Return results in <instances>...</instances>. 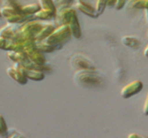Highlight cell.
I'll list each match as a JSON object with an SVG mask.
<instances>
[{"label":"cell","instance_id":"5bb4252c","mask_svg":"<svg viewBox=\"0 0 148 138\" xmlns=\"http://www.w3.org/2000/svg\"><path fill=\"white\" fill-rule=\"evenodd\" d=\"M41 9V7L39 4L37 3H32V4H28V5H24L21 7L20 13L22 14V15L25 16H34V14L36 12H38Z\"/></svg>","mask_w":148,"mask_h":138},{"label":"cell","instance_id":"52a82bcc","mask_svg":"<svg viewBox=\"0 0 148 138\" xmlns=\"http://www.w3.org/2000/svg\"><path fill=\"white\" fill-rule=\"evenodd\" d=\"M14 66L20 69V70L24 74L25 76L28 78V79H32V80H34V81H41L45 78V73L42 72V71L24 67V66H22L21 64H17V63H15Z\"/></svg>","mask_w":148,"mask_h":138},{"label":"cell","instance_id":"e0dca14e","mask_svg":"<svg viewBox=\"0 0 148 138\" xmlns=\"http://www.w3.org/2000/svg\"><path fill=\"white\" fill-rule=\"evenodd\" d=\"M34 44H35V47L42 53H50L55 52V51L57 50L54 47V46L46 43L45 41H37V40H35L34 41Z\"/></svg>","mask_w":148,"mask_h":138},{"label":"cell","instance_id":"4fadbf2b","mask_svg":"<svg viewBox=\"0 0 148 138\" xmlns=\"http://www.w3.org/2000/svg\"><path fill=\"white\" fill-rule=\"evenodd\" d=\"M55 29H56V27L53 24H50V23H47V24H43L41 30H39V32L35 36V40L44 41L45 39L47 38L51 33H52Z\"/></svg>","mask_w":148,"mask_h":138},{"label":"cell","instance_id":"3957f363","mask_svg":"<svg viewBox=\"0 0 148 138\" xmlns=\"http://www.w3.org/2000/svg\"><path fill=\"white\" fill-rule=\"evenodd\" d=\"M23 53L27 55V57L29 58L32 62L39 64H46V59L44 55V53L40 52V51L35 47L34 41L25 45L24 48H23Z\"/></svg>","mask_w":148,"mask_h":138},{"label":"cell","instance_id":"f1b7e54d","mask_svg":"<svg viewBox=\"0 0 148 138\" xmlns=\"http://www.w3.org/2000/svg\"><path fill=\"white\" fill-rule=\"evenodd\" d=\"M143 54H145V56L146 58H148V45L145 47V51H143Z\"/></svg>","mask_w":148,"mask_h":138},{"label":"cell","instance_id":"4316f807","mask_svg":"<svg viewBox=\"0 0 148 138\" xmlns=\"http://www.w3.org/2000/svg\"><path fill=\"white\" fill-rule=\"evenodd\" d=\"M143 113L148 116V93L146 95V98L145 100V104H143Z\"/></svg>","mask_w":148,"mask_h":138},{"label":"cell","instance_id":"9c48e42d","mask_svg":"<svg viewBox=\"0 0 148 138\" xmlns=\"http://www.w3.org/2000/svg\"><path fill=\"white\" fill-rule=\"evenodd\" d=\"M76 8L80 10L82 13L85 14V15L89 16L91 18H97L98 15L95 11V8L92 6L90 3H88L84 0H77Z\"/></svg>","mask_w":148,"mask_h":138},{"label":"cell","instance_id":"7a4b0ae2","mask_svg":"<svg viewBox=\"0 0 148 138\" xmlns=\"http://www.w3.org/2000/svg\"><path fill=\"white\" fill-rule=\"evenodd\" d=\"M75 81L84 87H95L102 84V78L95 70H78L74 76Z\"/></svg>","mask_w":148,"mask_h":138},{"label":"cell","instance_id":"4dcf8cb0","mask_svg":"<svg viewBox=\"0 0 148 138\" xmlns=\"http://www.w3.org/2000/svg\"><path fill=\"white\" fill-rule=\"evenodd\" d=\"M0 135H3V133H2V131H1V129H0Z\"/></svg>","mask_w":148,"mask_h":138},{"label":"cell","instance_id":"8fae6325","mask_svg":"<svg viewBox=\"0 0 148 138\" xmlns=\"http://www.w3.org/2000/svg\"><path fill=\"white\" fill-rule=\"evenodd\" d=\"M68 25L69 27V29H71V34H72V36L74 37V38L80 39L82 37V30H81L80 22H79L78 17H77V13L73 14Z\"/></svg>","mask_w":148,"mask_h":138},{"label":"cell","instance_id":"1f68e13d","mask_svg":"<svg viewBox=\"0 0 148 138\" xmlns=\"http://www.w3.org/2000/svg\"><path fill=\"white\" fill-rule=\"evenodd\" d=\"M2 17V14H1V11H0V18Z\"/></svg>","mask_w":148,"mask_h":138},{"label":"cell","instance_id":"5b68a950","mask_svg":"<svg viewBox=\"0 0 148 138\" xmlns=\"http://www.w3.org/2000/svg\"><path fill=\"white\" fill-rule=\"evenodd\" d=\"M143 87V84L141 80H134L128 85L123 87V89L120 91V96L123 99H129L131 97L138 94Z\"/></svg>","mask_w":148,"mask_h":138},{"label":"cell","instance_id":"6da1fadb","mask_svg":"<svg viewBox=\"0 0 148 138\" xmlns=\"http://www.w3.org/2000/svg\"><path fill=\"white\" fill-rule=\"evenodd\" d=\"M71 36L72 34L69 25H61L56 28L52 33L44 41L46 43L54 46L56 49L58 50L62 48L63 44L66 43L71 38Z\"/></svg>","mask_w":148,"mask_h":138},{"label":"cell","instance_id":"d4e9b609","mask_svg":"<svg viewBox=\"0 0 148 138\" xmlns=\"http://www.w3.org/2000/svg\"><path fill=\"white\" fill-rule=\"evenodd\" d=\"M127 0H116V4H115V8L117 10H120L123 7L124 5L126 4Z\"/></svg>","mask_w":148,"mask_h":138},{"label":"cell","instance_id":"7402d4cb","mask_svg":"<svg viewBox=\"0 0 148 138\" xmlns=\"http://www.w3.org/2000/svg\"><path fill=\"white\" fill-rule=\"evenodd\" d=\"M1 14H2V17H5V18H8V17H10V16H12V15H15V14H17V13H18L16 9H14L13 7H2V9L1 10Z\"/></svg>","mask_w":148,"mask_h":138},{"label":"cell","instance_id":"7c38bea8","mask_svg":"<svg viewBox=\"0 0 148 138\" xmlns=\"http://www.w3.org/2000/svg\"><path fill=\"white\" fill-rule=\"evenodd\" d=\"M8 57L12 60L13 62L17 64H20L21 66H25V64L29 61V58L27 57V55L24 53L21 52H15V51H8L7 53Z\"/></svg>","mask_w":148,"mask_h":138},{"label":"cell","instance_id":"ba28073f","mask_svg":"<svg viewBox=\"0 0 148 138\" xmlns=\"http://www.w3.org/2000/svg\"><path fill=\"white\" fill-rule=\"evenodd\" d=\"M20 29H21V27L17 28L16 24H8L0 29V37L15 41L17 39Z\"/></svg>","mask_w":148,"mask_h":138},{"label":"cell","instance_id":"44dd1931","mask_svg":"<svg viewBox=\"0 0 148 138\" xmlns=\"http://www.w3.org/2000/svg\"><path fill=\"white\" fill-rule=\"evenodd\" d=\"M106 2H108V0H96V4H95V11L98 16L104 12L105 8L106 7Z\"/></svg>","mask_w":148,"mask_h":138},{"label":"cell","instance_id":"9a60e30c","mask_svg":"<svg viewBox=\"0 0 148 138\" xmlns=\"http://www.w3.org/2000/svg\"><path fill=\"white\" fill-rule=\"evenodd\" d=\"M56 14H57V12L50 10V9L41 8L38 12L34 14V18L42 20H50L52 18H55Z\"/></svg>","mask_w":148,"mask_h":138},{"label":"cell","instance_id":"30bf717a","mask_svg":"<svg viewBox=\"0 0 148 138\" xmlns=\"http://www.w3.org/2000/svg\"><path fill=\"white\" fill-rule=\"evenodd\" d=\"M7 73L8 75L12 77L14 80L16 82H18V84H21V85H24L27 83L28 78L25 76V75L23 74L20 69L13 66V67H8L7 69Z\"/></svg>","mask_w":148,"mask_h":138},{"label":"cell","instance_id":"d6986e66","mask_svg":"<svg viewBox=\"0 0 148 138\" xmlns=\"http://www.w3.org/2000/svg\"><path fill=\"white\" fill-rule=\"evenodd\" d=\"M53 2L55 4L57 10H59V9L62 8L71 7L74 2V0H53Z\"/></svg>","mask_w":148,"mask_h":138},{"label":"cell","instance_id":"f546056e","mask_svg":"<svg viewBox=\"0 0 148 138\" xmlns=\"http://www.w3.org/2000/svg\"><path fill=\"white\" fill-rule=\"evenodd\" d=\"M145 20H146V22L148 23V9H145Z\"/></svg>","mask_w":148,"mask_h":138},{"label":"cell","instance_id":"277c9868","mask_svg":"<svg viewBox=\"0 0 148 138\" xmlns=\"http://www.w3.org/2000/svg\"><path fill=\"white\" fill-rule=\"evenodd\" d=\"M71 66L72 68L78 70H95V64H92L89 59L82 56V55L77 54L73 56L71 60Z\"/></svg>","mask_w":148,"mask_h":138},{"label":"cell","instance_id":"ac0fdd59","mask_svg":"<svg viewBox=\"0 0 148 138\" xmlns=\"http://www.w3.org/2000/svg\"><path fill=\"white\" fill-rule=\"evenodd\" d=\"M14 47H15V41L0 37V50L8 52V51H13Z\"/></svg>","mask_w":148,"mask_h":138},{"label":"cell","instance_id":"83f0119b","mask_svg":"<svg viewBox=\"0 0 148 138\" xmlns=\"http://www.w3.org/2000/svg\"><path fill=\"white\" fill-rule=\"evenodd\" d=\"M127 138H148V136L140 135V133H132L127 136Z\"/></svg>","mask_w":148,"mask_h":138},{"label":"cell","instance_id":"603a6c76","mask_svg":"<svg viewBox=\"0 0 148 138\" xmlns=\"http://www.w3.org/2000/svg\"><path fill=\"white\" fill-rule=\"evenodd\" d=\"M132 7L139 9H148V0H134Z\"/></svg>","mask_w":148,"mask_h":138},{"label":"cell","instance_id":"cb8c5ba5","mask_svg":"<svg viewBox=\"0 0 148 138\" xmlns=\"http://www.w3.org/2000/svg\"><path fill=\"white\" fill-rule=\"evenodd\" d=\"M8 3V7H13L14 9H16V10L20 13V10H21V7H22V5L20 3L18 0H7Z\"/></svg>","mask_w":148,"mask_h":138},{"label":"cell","instance_id":"8992f818","mask_svg":"<svg viewBox=\"0 0 148 138\" xmlns=\"http://www.w3.org/2000/svg\"><path fill=\"white\" fill-rule=\"evenodd\" d=\"M74 13H76V10L71 7L62 8L57 10V14H56L55 17L56 24L58 25V27L61 25H68Z\"/></svg>","mask_w":148,"mask_h":138},{"label":"cell","instance_id":"484cf974","mask_svg":"<svg viewBox=\"0 0 148 138\" xmlns=\"http://www.w3.org/2000/svg\"><path fill=\"white\" fill-rule=\"evenodd\" d=\"M7 138H25L21 133H18L17 131H14V133H11L10 135H8Z\"/></svg>","mask_w":148,"mask_h":138},{"label":"cell","instance_id":"2e32d148","mask_svg":"<svg viewBox=\"0 0 148 138\" xmlns=\"http://www.w3.org/2000/svg\"><path fill=\"white\" fill-rule=\"evenodd\" d=\"M121 43L126 47L132 49H137L140 46V40L133 36H123L121 38Z\"/></svg>","mask_w":148,"mask_h":138},{"label":"cell","instance_id":"ffe728a7","mask_svg":"<svg viewBox=\"0 0 148 138\" xmlns=\"http://www.w3.org/2000/svg\"><path fill=\"white\" fill-rule=\"evenodd\" d=\"M39 5L41 8H45V9H50V10L57 12V8L53 2V0H39Z\"/></svg>","mask_w":148,"mask_h":138}]
</instances>
